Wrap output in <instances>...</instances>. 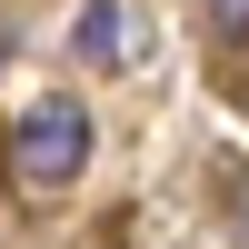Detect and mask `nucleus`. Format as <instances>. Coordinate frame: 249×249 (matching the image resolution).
Here are the masks:
<instances>
[{
    "label": "nucleus",
    "mask_w": 249,
    "mask_h": 249,
    "mask_svg": "<svg viewBox=\"0 0 249 249\" xmlns=\"http://www.w3.org/2000/svg\"><path fill=\"white\" fill-rule=\"evenodd\" d=\"M210 30L219 40H249V0H210Z\"/></svg>",
    "instance_id": "nucleus-3"
},
{
    "label": "nucleus",
    "mask_w": 249,
    "mask_h": 249,
    "mask_svg": "<svg viewBox=\"0 0 249 249\" xmlns=\"http://www.w3.org/2000/svg\"><path fill=\"white\" fill-rule=\"evenodd\" d=\"M230 219H239V230H249V179H239V190H230Z\"/></svg>",
    "instance_id": "nucleus-4"
},
{
    "label": "nucleus",
    "mask_w": 249,
    "mask_h": 249,
    "mask_svg": "<svg viewBox=\"0 0 249 249\" xmlns=\"http://www.w3.org/2000/svg\"><path fill=\"white\" fill-rule=\"evenodd\" d=\"M70 50L90 60V70H120V60H130V20H120V0H90V10L70 20Z\"/></svg>",
    "instance_id": "nucleus-2"
},
{
    "label": "nucleus",
    "mask_w": 249,
    "mask_h": 249,
    "mask_svg": "<svg viewBox=\"0 0 249 249\" xmlns=\"http://www.w3.org/2000/svg\"><path fill=\"white\" fill-rule=\"evenodd\" d=\"M10 170L30 179V190H70L80 170H90V110L80 100H30L10 130Z\"/></svg>",
    "instance_id": "nucleus-1"
}]
</instances>
